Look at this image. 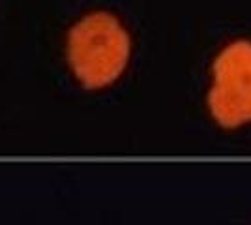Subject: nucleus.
Returning a JSON list of instances; mask_svg holds the SVG:
<instances>
[{"label":"nucleus","mask_w":251,"mask_h":225,"mask_svg":"<svg viewBox=\"0 0 251 225\" xmlns=\"http://www.w3.org/2000/svg\"><path fill=\"white\" fill-rule=\"evenodd\" d=\"M68 58L75 77L86 88L115 83L129 58V36L116 17L90 13L70 30Z\"/></svg>","instance_id":"nucleus-1"},{"label":"nucleus","mask_w":251,"mask_h":225,"mask_svg":"<svg viewBox=\"0 0 251 225\" xmlns=\"http://www.w3.org/2000/svg\"><path fill=\"white\" fill-rule=\"evenodd\" d=\"M214 118L223 126L251 120V43L236 42L223 49L214 64V86L208 94Z\"/></svg>","instance_id":"nucleus-2"}]
</instances>
